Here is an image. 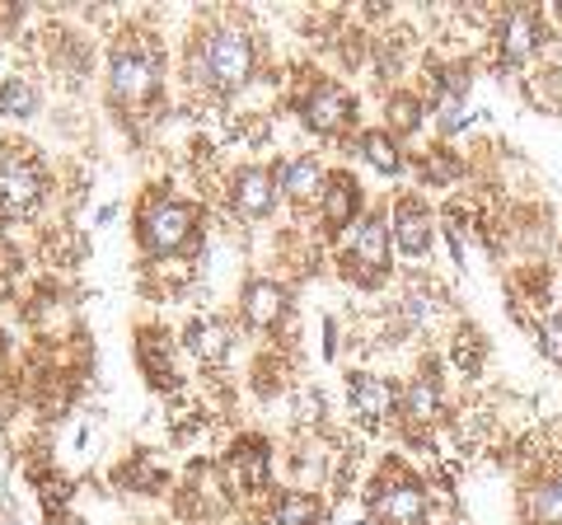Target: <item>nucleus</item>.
<instances>
[{
    "instance_id": "f257e3e1",
    "label": "nucleus",
    "mask_w": 562,
    "mask_h": 525,
    "mask_svg": "<svg viewBox=\"0 0 562 525\" xmlns=\"http://www.w3.org/2000/svg\"><path fill=\"white\" fill-rule=\"evenodd\" d=\"M249 71H254V43L235 29L211 33V38H202V47L192 52V76L211 85V90H235V85L249 80Z\"/></svg>"
},
{
    "instance_id": "f03ea898",
    "label": "nucleus",
    "mask_w": 562,
    "mask_h": 525,
    "mask_svg": "<svg viewBox=\"0 0 562 525\" xmlns=\"http://www.w3.org/2000/svg\"><path fill=\"white\" fill-rule=\"evenodd\" d=\"M140 235L155 254H173L183 249L188 235H192V206L188 202H155L146 221H140Z\"/></svg>"
},
{
    "instance_id": "7ed1b4c3",
    "label": "nucleus",
    "mask_w": 562,
    "mask_h": 525,
    "mask_svg": "<svg viewBox=\"0 0 562 525\" xmlns=\"http://www.w3.org/2000/svg\"><path fill=\"white\" fill-rule=\"evenodd\" d=\"M371 512H375L380 525H422L427 521V493L408 479L380 483L375 498H371Z\"/></svg>"
},
{
    "instance_id": "20e7f679",
    "label": "nucleus",
    "mask_w": 562,
    "mask_h": 525,
    "mask_svg": "<svg viewBox=\"0 0 562 525\" xmlns=\"http://www.w3.org/2000/svg\"><path fill=\"white\" fill-rule=\"evenodd\" d=\"M38 192H43V174L33 160L10 155V160L0 165V206H5V212H33Z\"/></svg>"
},
{
    "instance_id": "39448f33",
    "label": "nucleus",
    "mask_w": 562,
    "mask_h": 525,
    "mask_svg": "<svg viewBox=\"0 0 562 525\" xmlns=\"http://www.w3.org/2000/svg\"><path fill=\"white\" fill-rule=\"evenodd\" d=\"M384 258H390V231L380 216H361L351 221V244H347V262L361 268L366 277H380Z\"/></svg>"
},
{
    "instance_id": "423d86ee",
    "label": "nucleus",
    "mask_w": 562,
    "mask_h": 525,
    "mask_svg": "<svg viewBox=\"0 0 562 525\" xmlns=\"http://www.w3.org/2000/svg\"><path fill=\"white\" fill-rule=\"evenodd\" d=\"M113 94L122 103H140V99H150L155 94V62L146 57V52H117L113 57Z\"/></svg>"
},
{
    "instance_id": "0eeeda50",
    "label": "nucleus",
    "mask_w": 562,
    "mask_h": 525,
    "mask_svg": "<svg viewBox=\"0 0 562 525\" xmlns=\"http://www.w3.org/2000/svg\"><path fill=\"white\" fill-rule=\"evenodd\" d=\"M305 122L314 132H338L351 122V94L342 90V85H319V90L310 94L305 103Z\"/></svg>"
},
{
    "instance_id": "6e6552de",
    "label": "nucleus",
    "mask_w": 562,
    "mask_h": 525,
    "mask_svg": "<svg viewBox=\"0 0 562 525\" xmlns=\"http://www.w3.org/2000/svg\"><path fill=\"white\" fill-rule=\"evenodd\" d=\"M394 244L408 258H422L431 249V212L422 202H398V212H394Z\"/></svg>"
},
{
    "instance_id": "1a4fd4ad",
    "label": "nucleus",
    "mask_w": 562,
    "mask_h": 525,
    "mask_svg": "<svg viewBox=\"0 0 562 525\" xmlns=\"http://www.w3.org/2000/svg\"><path fill=\"white\" fill-rule=\"evenodd\" d=\"M272 202H277V179L268 169H244L239 179H235V206H239V216H268L272 212Z\"/></svg>"
},
{
    "instance_id": "9d476101",
    "label": "nucleus",
    "mask_w": 562,
    "mask_h": 525,
    "mask_svg": "<svg viewBox=\"0 0 562 525\" xmlns=\"http://www.w3.org/2000/svg\"><path fill=\"white\" fill-rule=\"evenodd\" d=\"M351 409H357V417L366 427L384 423L394 409V384H384L380 376H357L351 380Z\"/></svg>"
},
{
    "instance_id": "9b49d317",
    "label": "nucleus",
    "mask_w": 562,
    "mask_h": 525,
    "mask_svg": "<svg viewBox=\"0 0 562 525\" xmlns=\"http://www.w3.org/2000/svg\"><path fill=\"white\" fill-rule=\"evenodd\" d=\"M539 43H543V29H539V20L530 10H516L512 20L502 24V57L506 62H525Z\"/></svg>"
},
{
    "instance_id": "f8f14e48",
    "label": "nucleus",
    "mask_w": 562,
    "mask_h": 525,
    "mask_svg": "<svg viewBox=\"0 0 562 525\" xmlns=\"http://www.w3.org/2000/svg\"><path fill=\"white\" fill-rule=\"evenodd\" d=\"M281 310H286V287H281V282L258 277V282L244 287V314H249L254 324H272Z\"/></svg>"
},
{
    "instance_id": "ddd939ff",
    "label": "nucleus",
    "mask_w": 562,
    "mask_h": 525,
    "mask_svg": "<svg viewBox=\"0 0 562 525\" xmlns=\"http://www.w3.org/2000/svg\"><path fill=\"white\" fill-rule=\"evenodd\" d=\"M328 179H324V169L319 160H305V155H295V160H286L277 169V188L281 192H291V198H314Z\"/></svg>"
},
{
    "instance_id": "4468645a",
    "label": "nucleus",
    "mask_w": 562,
    "mask_h": 525,
    "mask_svg": "<svg viewBox=\"0 0 562 525\" xmlns=\"http://www.w3.org/2000/svg\"><path fill=\"white\" fill-rule=\"evenodd\" d=\"M324 188H328V192H319V198H324V221H328V225L357 221V183H351L347 174H333Z\"/></svg>"
},
{
    "instance_id": "2eb2a0df",
    "label": "nucleus",
    "mask_w": 562,
    "mask_h": 525,
    "mask_svg": "<svg viewBox=\"0 0 562 525\" xmlns=\"http://www.w3.org/2000/svg\"><path fill=\"white\" fill-rule=\"evenodd\" d=\"M272 521L277 525H324V506L310 493H286V498H277Z\"/></svg>"
},
{
    "instance_id": "dca6fc26",
    "label": "nucleus",
    "mask_w": 562,
    "mask_h": 525,
    "mask_svg": "<svg viewBox=\"0 0 562 525\" xmlns=\"http://www.w3.org/2000/svg\"><path fill=\"white\" fill-rule=\"evenodd\" d=\"M530 512L539 525H562V469L543 479L535 493H530Z\"/></svg>"
},
{
    "instance_id": "f3484780",
    "label": "nucleus",
    "mask_w": 562,
    "mask_h": 525,
    "mask_svg": "<svg viewBox=\"0 0 562 525\" xmlns=\"http://www.w3.org/2000/svg\"><path fill=\"white\" fill-rule=\"evenodd\" d=\"M38 109V90L29 80H0V118H33Z\"/></svg>"
},
{
    "instance_id": "a211bd4d",
    "label": "nucleus",
    "mask_w": 562,
    "mask_h": 525,
    "mask_svg": "<svg viewBox=\"0 0 562 525\" xmlns=\"http://www.w3.org/2000/svg\"><path fill=\"white\" fill-rule=\"evenodd\" d=\"M436 404H441V390H436L431 376H417L408 384V394H403V413H408V423H427V417L436 413Z\"/></svg>"
},
{
    "instance_id": "6ab92c4d",
    "label": "nucleus",
    "mask_w": 562,
    "mask_h": 525,
    "mask_svg": "<svg viewBox=\"0 0 562 525\" xmlns=\"http://www.w3.org/2000/svg\"><path fill=\"white\" fill-rule=\"evenodd\" d=\"M361 155H366V160H371L380 174H403V155H398V146H394L384 132H361Z\"/></svg>"
},
{
    "instance_id": "aec40b11",
    "label": "nucleus",
    "mask_w": 562,
    "mask_h": 525,
    "mask_svg": "<svg viewBox=\"0 0 562 525\" xmlns=\"http://www.w3.org/2000/svg\"><path fill=\"white\" fill-rule=\"evenodd\" d=\"M436 127H441L446 136L460 132V127H469V103H464V94L441 90V99H436Z\"/></svg>"
},
{
    "instance_id": "412c9836",
    "label": "nucleus",
    "mask_w": 562,
    "mask_h": 525,
    "mask_svg": "<svg viewBox=\"0 0 562 525\" xmlns=\"http://www.w3.org/2000/svg\"><path fill=\"white\" fill-rule=\"evenodd\" d=\"M192 353L198 357H221L225 353V328L221 324H198L192 328Z\"/></svg>"
},
{
    "instance_id": "4be33fe9",
    "label": "nucleus",
    "mask_w": 562,
    "mask_h": 525,
    "mask_svg": "<svg viewBox=\"0 0 562 525\" xmlns=\"http://www.w3.org/2000/svg\"><path fill=\"white\" fill-rule=\"evenodd\" d=\"M417 122H422V103H417V99H408V94L390 99V127H398V132H413Z\"/></svg>"
},
{
    "instance_id": "5701e85b",
    "label": "nucleus",
    "mask_w": 562,
    "mask_h": 525,
    "mask_svg": "<svg viewBox=\"0 0 562 525\" xmlns=\"http://www.w3.org/2000/svg\"><path fill=\"white\" fill-rule=\"evenodd\" d=\"M539 347H543V357L562 366V314L543 320V328H539Z\"/></svg>"
}]
</instances>
